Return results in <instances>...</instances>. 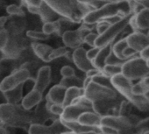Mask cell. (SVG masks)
<instances>
[{
	"instance_id": "37",
	"label": "cell",
	"mask_w": 149,
	"mask_h": 134,
	"mask_svg": "<svg viewBox=\"0 0 149 134\" xmlns=\"http://www.w3.org/2000/svg\"><path fill=\"white\" fill-rule=\"evenodd\" d=\"M61 75L63 78L65 77H71L76 76V73H74V69L72 68L71 66H63L61 69Z\"/></svg>"
},
{
	"instance_id": "25",
	"label": "cell",
	"mask_w": 149,
	"mask_h": 134,
	"mask_svg": "<svg viewBox=\"0 0 149 134\" xmlns=\"http://www.w3.org/2000/svg\"><path fill=\"white\" fill-rule=\"evenodd\" d=\"M133 94L137 96H144L146 93L149 92V76L139 80L137 83L132 85Z\"/></svg>"
},
{
	"instance_id": "43",
	"label": "cell",
	"mask_w": 149,
	"mask_h": 134,
	"mask_svg": "<svg viewBox=\"0 0 149 134\" xmlns=\"http://www.w3.org/2000/svg\"><path fill=\"white\" fill-rule=\"evenodd\" d=\"M26 3L27 6H35V7H40L41 4L44 2V0H24Z\"/></svg>"
},
{
	"instance_id": "49",
	"label": "cell",
	"mask_w": 149,
	"mask_h": 134,
	"mask_svg": "<svg viewBox=\"0 0 149 134\" xmlns=\"http://www.w3.org/2000/svg\"><path fill=\"white\" fill-rule=\"evenodd\" d=\"M27 10L29 11V12L33 13V14H39V7H35V6H27Z\"/></svg>"
},
{
	"instance_id": "12",
	"label": "cell",
	"mask_w": 149,
	"mask_h": 134,
	"mask_svg": "<svg viewBox=\"0 0 149 134\" xmlns=\"http://www.w3.org/2000/svg\"><path fill=\"white\" fill-rule=\"evenodd\" d=\"M125 40L127 46L139 54L149 47V35L146 33H132L125 37Z\"/></svg>"
},
{
	"instance_id": "2",
	"label": "cell",
	"mask_w": 149,
	"mask_h": 134,
	"mask_svg": "<svg viewBox=\"0 0 149 134\" xmlns=\"http://www.w3.org/2000/svg\"><path fill=\"white\" fill-rule=\"evenodd\" d=\"M111 82L114 90L132 106L143 112L149 111V103L145 96H137L133 94L132 81L129 80L122 74H118L111 77Z\"/></svg>"
},
{
	"instance_id": "27",
	"label": "cell",
	"mask_w": 149,
	"mask_h": 134,
	"mask_svg": "<svg viewBox=\"0 0 149 134\" xmlns=\"http://www.w3.org/2000/svg\"><path fill=\"white\" fill-rule=\"evenodd\" d=\"M60 31H61L60 19L45 22L42 26V32L48 36H50L54 33H59Z\"/></svg>"
},
{
	"instance_id": "26",
	"label": "cell",
	"mask_w": 149,
	"mask_h": 134,
	"mask_svg": "<svg viewBox=\"0 0 149 134\" xmlns=\"http://www.w3.org/2000/svg\"><path fill=\"white\" fill-rule=\"evenodd\" d=\"M65 89L68 88H73V87H77V88H83L84 89V80L77 77L76 76H71V77H65L62 78L59 83Z\"/></svg>"
},
{
	"instance_id": "40",
	"label": "cell",
	"mask_w": 149,
	"mask_h": 134,
	"mask_svg": "<svg viewBox=\"0 0 149 134\" xmlns=\"http://www.w3.org/2000/svg\"><path fill=\"white\" fill-rule=\"evenodd\" d=\"M110 26V24L105 21V20H103V21H100L98 23L96 24V30H97V35H100L102 34L103 33L105 32V30Z\"/></svg>"
},
{
	"instance_id": "16",
	"label": "cell",
	"mask_w": 149,
	"mask_h": 134,
	"mask_svg": "<svg viewBox=\"0 0 149 134\" xmlns=\"http://www.w3.org/2000/svg\"><path fill=\"white\" fill-rule=\"evenodd\" d=\"M101 116L95 111H86L80 115L77 122L84 126L91 127H99L101 122Z\"/></svg>"
},
{
	"instance_id": "29",
	"label": "cell",
	"mask_w": 149,
	"mask_h": 134,
	"mask_svg": "<svg viewBox=\"0 0 149 134\" xmlns=\"http://www.w3.org/2000/svg\"><path fill=\"white\" fill-rule=\"evenodd\" d=\"M113 1H118V0H77V2L81 6H91L93 9H97L103 5Z\"/></svg>"
},
{
	"instance_id": "21",
	"label": "cell",
	"mask_w": 149,
	"mask_h": 134,
	"mask_svg": "<svg viewBox=\"0 0 149 134\" xmlns=\"http://www.w3.org/2000/svg\"><path fill=\"white\" fill-rule=\"evenodd\" d=\"M3 95L8 103L17 104L23 99V84L16 87L13 90L3 93Z\"/></svg>"
},
{
	"instance_id": "5",
	"label": "cell",
	"mask_w": 149,
	"mask_h": 134,
	"mask_svg": "<svg viewBox=\"0 0 149 134\" xmlns=\"http://www.w3.org/2000/svg\"><path fill=\"white\" fill-rule=\"evenodd\" d=\"M121 74L131 81L141 80L149 76V67L146 60L136 55L125 61Z\"/></svg>"
},
{
	"instance_id": "11",
	"label": "cell",
	"mask_w": 149,
	"mask_h": 134,
	"mask_svg": "<svg viewBox=\"0 0 149 134\" xmlns=\"http://www.w3.org/2000/svg\"><path fill=\"white\" fill-rule=\"evenodd\" d=\"M70 131L61 121L57 119L50 125L41 124H32L29 127V134H62Z\"/></svg>"
},
{
	"instance_id": "4",
	"label": "cell",
	"mask_w": 149,
	"mask_h": 134,
	"mask_svg": "<svg viewBox=\"0 0 149 134\" xmlns=\"http://www.w3.org/2000/svg\"><path fill=\"white\" fill-rule=\"evenodd\" d=\"M21 105L3 103L0 104V121L10 125H24L33 119L31 112Z\"/></svg>"
},
{
	"instance_id": "28",
	"label": "cell",
	"mask_w": 149,
	"mask_h": 134,
	"mask_svg": "<svg viewBox=\"0 0 149 134\" xmlns=\"http://www.w3.org/2000/svg\"><path fill=\"white\" fill-rule=\"evenodd\" d=\"M122 72V65H108L106 64L102 70V74L108 77H112L116 75L121 74Z\"/></svg>"
},
{
	"instance_id": "51",
	"label": "cell",
	"mask_w": 149,
	"mask_h": 134,
	"mask_svg": "<svg viewBox=\"0 0 149 134\" xmlns=\"http://www.w3.org/2000/svg\"><path fill=\"white\" fill-rule=\"evenodd\" d=\"M81 134H102L101 132H96V131H90V132H85V133H81Z\"/></svg>"
},
{
	"instance_id": "52",
	"label": "cell",
	"mask_w": 149,
	"mask_h": 134,
	"mask_svg": "<svg viewBox=\"0 0 149 134\" xmlns=\"http://www.w3.org/2000/svg\"><path fill=\"white\" fill-rule=\"evenodd\" d=\"M146 62H147V65H148V67H149V59L146 60Z\"/></svg>"
},
{
	"instance_id": "47",
	"label": "cell",
	"mask_w": 149,
	"mask_h": 134,
	"mask_svg": "<svg viewBox=\"0 0 149 134\" xmlns=\"http://www.w3.org/2000/svg\"><path fill=\"white\" fill-rule=\"evenodd\" d=\"M139 56L141 58H143L144 60H148L149 59V47H147L146 48H145L140 53H139Z\"/></svg>"
},
{
	"instance_id": "46",
	"label": "cell",
	"mask_w": 149,
	"mask_h": 134,
	"mask_svg": "<svg viewBox=\"0 0 149 134\" xmlns=\"http://www.w3.org/2000/svg\"><path fill=\"white\" fill-rule=\"evenodd\" d=\"M132 1L144 6L145 8H149V0H132Z\"/></svg>"
},
{
	"instance_id": "42",
	"label": "cell",
	"mask_w": 149,
	"mask_h": 134,
	"mask_svg": "<svg viewBox=\"0 0 149 134\" xmlns=\"http://www.w3.org/2000/svg\"><path fill=\"white\" fill-rule=\"evenodd\" d=\"M99 130L102 134H118V131H117L111 127H109V126L100 125Z\"/></svg>"
},
{
	"instance_id": "15",
	"label": "cell",
	"mask_w": 149,
	"mask_h": 134,
	"mask_svg": "<svg viewBox=\"0 0 149 134\" xmlns=\"http://www.w3.org/2000/svg\"><path fill=\"white\" fill-rule=\"evenodd\" d=\"M42 100V93L33 89L30 90L25 97H23V99L21 101V106L26 110H30L33 107L37 106Z\"/></svg>"
},
{
	"instance_id": "33",
	"label": "cell",
	"mask_w": 149,
	"mask_h": 134,
	"mask_svg": "<svg viewBox=\"0 0 149 134\" xmlns=\"http://www.w3.org/2000/svg\"><path fill=\"white\" fill-rule=\"evenodd\" d=\"M26 36L28 38H31L33 40H46L47 39H49L50 36L45 34L42 31L39 32V31H34V30H29L26 32Z\"/></svg>"
},
{
	"instance_id": "13",
	"label": "cell",
	"mask_w": 149,
	"mask_h": 134,
	"mask_svg": "<svg viewBox=\"0 0 149 134\" xmlns=\"http://www.w3.org/2000/svg\"><path fill=\"white\" fill-rule=\"evenodd\" d=\"M72 60L74 65L77 66V68L84 73L90 69H95L92 65V62L86 56V50L82 47H79L74 50L72 53Z\"/></svg>"
},
{
	"instance_id": "19",
	"label": "cell",
	"mask_w": 149,
	"mask_h": 134,
	"mask_svg": "<svg viewBox=\"0 0 149 134\" xmlns=\"http://www.w3.org/2000/svg\"><path fill=\"white\" fill-rule=\"evenodd\" d=\"M31 47L33 51V53H35V55L40 59L41 60H43L44 62H49V54L51 53L53 48L46 44H42V43H39V42H32L31 44Z\"/></svg>"
},
{
	"instance_id": "7",
	"label": "cell",
	"mask_w": 149,
	"mask_h": 134,
	"mask_svg": "<svg viewBox=\"0 0 149 134\" xmlns=\"http://www.w3.org/2000/svg\"><path fill=\"white\" fill-rule=\"evenodd\" d=\"M84 90V96L92 103L103 100L114 99L120 96L114 89L101 86L94 82H91Z\"/></svg>"
},
{
	"instance_id": "50",
	"label": "cell",
	"mask_w": 149,
	"mask_h": 134,
	"mask_svg": "<svg viewBox=\"0 0 149 134\" xmlns=\"http://www.w3.org/2000/svg\"><path fill=\"white\" fill-rule=\"evenodd\" d=\"M0 134H6V129L0 124Z\"/></svg>"
},
{
	"instance_id": "8",
	"label": "cell",
	"mask_w": 149,
	"mask_h": 134,
	"mask_svg": "<svg viewBox=\"0 0 149 134\" xmlns=\"http://www.w3.org/2000/svg\"><path fill=\"white\" fill-rule=\"evenodd\" d=\"M139 120L140 119L137 116L132 114H130L127 117L119 115H110L101 117L100 125L109 126L119 131L135 126Z\"/></svg>"
},
{
	"instance_id": "38",
	"label": "cell",
	"mask_w": 149,
	"mask_h": 134,
	"mask_svg": "<svg viewBox=\"0 0 149 134\" xmlns=\"http://www.w3.org/2000/svg\"><path fill=\"white\" fill-rule=\"evenodd\" d=\"M64 110V107L61 104H56V103H51L48 107V110L54 114V115H57L59 117H61V115L62 114Z\"/></svg>"
},
{
	"instance_id": "20",
	"label": "cell",
	"mask_w": 149,
	"mask_h": 134,
	"mask_svg": "<svg viewBox=\"0 0 149 134\" xmlns=\"http://www.w3.org/2000/svg\"><path fill=\"white\" fill-rule=\"evenodd\" d=\"M112 45V44H111ZM111 45L105 46L104 47H101L97 55L96 58L92 60V65L95 69L99 70L102 73V70L104 69V67L105 66L106 59L109 56V54L111 53Z\"/></svg>"
},
{
	"instance_id": "10",
	"label": "cell",
	"mask_w": 149,
	"mask_h": 134,
	"mask_svg": "<svg viewBox=\"0 0 149 134\" xmlns=\"http://www.w3.org/2000/svg\"><path fill=\"white\" fill-rule=\"evenodd\" d=\"M91 32V29L86 26H83L77 30H67L61 35L62 41L66 47L76 49L84 43V36Z\"/></svg>"
},
{
	"instance_id": "9",
	"label": "cell",
	"mask_w": 149,
	"mask_h": 134,
	"mask_svg": "<svg viewBox=\"0 0 149 134\" xmlns=\"http://www.w3.org/2000/svg\"><path fill=\"white\" fill-rule=\"evenodd\" d=\"M29 79L30 71L27 69L21 68L20 69L16 70L15 72L3 79V81L0 83V91L5 93L6 91L13 90L16 87L24 84Z\"/></svg>"
},
{
	"instance_id": "44",
	"label": "cell",
	"mask_w": 149,
	"mask_h": 134,
	"mask_svg": "<svg viewBox=\"0 0 149 134\" xmlns=\"http://www.w3.org/2000/svg\"><path fill=\"white\" fill-rule=\"evenodd\" d=\"M101 72L99 70H97V69H90L89 71H87L85 74H86V77H89V78H93L94 76H97L98 74H100Z\"/></svg>"
},
{
	"instance_id": "34",
	"label": "cell",
	"mask_w": 149,
	"mask_h": 134,
	"mask_svg": "<svg viewBox=\"0 0 149 134\" xmlns=\"http://www.w3.org/2000/svg\"><path fill=\"white\" fill-rule=\"evenodd\" d=\"M68 53V50L66 47H58L56 49H53L52 50L51 53L49 54V60L51 61L53 60H55V59L66 56Z\"/></svg>"
},
{
	"instance_id": "31",
	"label": "cell",
	"mask_w": 149,
	"mask_h": 134,
	"mask_svg": "<svg viewBox=\"0 0 149 134\" xmlns=\"http://www.w3.org/2000/svg\"><path fill=\"white\" fill-rule=\"evenodd\" d=\"M136 134H144L149 131V117L144 119H140L134 126Z\"/></svg>"
},
{
	"instance_id": "24",
	"label": "cell",
	"mask_w": 149,
	"mask_h": 134,
	"mask_svg": "<svg viewBox=\"0 0 149 134\" xmlns=\"http://www.w3.org/2000/svg\"><path fill=\"white\" fill-rule=\"evenodd\" d=\"M38 15H40L45 22H48V21H53V19L56 17L57 13L48 5L43 2L41 6L39 7Z\"/></svg>"
},
{
	"instance_id": "53",
	"label": "cell",
	"mask_w": 149,
	"mask_h": 134,
	"mask_svg": "<svg viewBox=\"0 0 149 134\" xmlns=\"http://www.w3.org/2000/svg\"><path fill=\"white\" fill-rule=\"evenodd\" d=\"M144 134H149V131H148V132H146V133H144Z\"/></svg>"
},
{
	"instance_id": "23",
	"label": "cell",
	"mask_w": 149,
	"mask_h": 134,
	"mask_svg": "<svg viewBox=\"0 0 149 134\" xmlns=\"http://www.w3.org/2000/svg\"><path fill=\"white\" fill-rule=\"evenodd\" d=\"M127 43H126V40H125V37L116 41L114 44L111 45V52L113 53V54L118 57V59L124 60V61H126L125 56H124V52H125V49L127 47Z\"/></svg>"
},
{
	"instance_id": "17",
	"label": "cell",
	"mask_w": 149,
	"mask_h": 134,
	"mask_svg": "<svg viewBox=\"0 0 149 134\" xmlns=\"http://www.w3.org/2000/svg\"><path fill=\"white\" fill-rule=\"evenodd\" d=\"M136 25L142 33L149 35V8H144L134 15Z\"/></svg>"
},
{
	"instance_id": "48",
	"label": "cell",
	"mask_w": 149,
	"mask_h": 134,
	"mask_svg": "<svg viewBox=\"0 0 149 134\" xmlns=\"http://www.w3.org/2000/svg\"><path fill=\"white\" fill-rule=\"evenodd\" d=\"M7 20H8V17H6V16L0 17V30L5 29V26H6Z\"/></svg>"
},
{
	"instance_id": "6",
	"label": "cell",
	"mask_w": 149,
	"mask_h": 134,
	"mask_svg": "<svg viewBox=\"0 0 149 134\" xmlns=\"http://www.w3.org/2000/svg\"><path fill=\"white\" fill-rule=\"evenodd\" d=\"M132 15L133 13H130L123 17L119 21L110 25V26L105 30L104 33L97 36L95 41V47L101 48L105 46L111 45L113 41L117 39V37L126 29L129 24V20Z\"/></svg>"
},
{
	"instance_id": "14",
	"label": "cell",
	"mask_w": 149,
	"mask_h": 134,
	"mask_svg": "<svg viewBox=\"0 0 149 134\" xmlns=\"http://www.w3.org/2000/svg\"><path fill=\"white\" fill-rule=\"evenodd\" d=\"M51 82V68L49 66H43L39 69L36 80L33 84L34 90L43 93Z\"/></svg>"
},
{
	"instance_id": "36",
	"label": "cell",
	"mask_w": 149,
	"mask_h": 134,
	"mask_svg": "<svg viewBox=\"0 0 149 134\" xmlns=\"http://www.w3.org/2000/svg\"><path fill=\"white\" fill-rule=\"evenodd\" d=\"M97 36H98L97 33H93V32H91V33H87V34L84 36V42L86 43L88 46L93 47H95V41H96Z\"/></svg>"
},
{
	"instance_id": "41",
	"label": "cell",
	"mask_w": 149,
	"mask_h": 134,
	"mask_svg": "<svg viewBox=\"0 0 149 134\" xmlns=\"http://www.w3.org/2000/svg\"><path fill=\"white\" fill-rule=\"evenodd\" d=\"M100 50V47H91V49H89L88 51H86V56L87 58L92 62V60L96 58V56L97 55L98 52Z\"/></svg>"
},
{
	"instance_id": "39",
	"label": "cell",
	"mask_w": 149,
	"mask_h": 134,
	"mask_svg": "<svg viewBox=\"0 0 149 134\" xmlns=\"http://www.w3.org/2000/svg\"><path fill=\"white\" fill-rule=\"evenodd\" d=\"M124 63H125L124 60H122L118 59V57H116V56L113 54V53L111 52V53L109 54V56L107 57V59H106L105 65H106V64H108V65H123Z\"/></svg>"
},
{
	"instance_id": "32",
	"label": "cell",
	"mask_w": 149,
	"mask_h": 134,
	"mask_svg": "<svg viewBox=\"0 0 149 134\" xmlns=\"http://www.w3.org/2000/svg\"><path fill=\"white\" fill-rule=\"evenodd\" d=\"M6 12L10 16H15V17H19V18H22L25 16V12L22 10V8L15 4L8 6L6 7Z\"/></svg>"
},
{
	"instance_id": "22",
	"label": "cell",
	"mask_w": 149,
	"mask_h": 134,
	"mask_svg": "<svg viewBox=\"0 0 149 134\" xmlns=\"http://www.w3.org/2000/svg\"><path fill=\"white\" fill-rule=\"evenodd\" d=\"M84 90L83 88H77V87H73V88H68L66 90V93H65V97H64V100H63V103L62 106L66 107L68 105L72 104V103L76 100L77 97L84 96Z\"/></svg>"
},
{
	"instance_id": "3",
	"label": "cell",
	"mask_w": 149,
	"mask_h": 134,
	"mask_svg": "<svg viewBox=\"0 0 149 134\" xmlns=\"http://www.w3.org/2000/svg\"><path fill=\"white\" fill-rule=\"evenodd\" d=\"M44 2L56 13L74 22L83 19L84 16L91 11L89 9L91 6H81L77 0H44Z\"/></svg>"
},
{
	"instance_id": "30",
	"label": "cell",
	"mask_w": 149,
	"mask_h": 134,
	"mask_svg": "<svg viewBox=\"0 0 149 134\" xmlns=\"http://www.w3.org/2000/svg\"><path fill=\"white\" fill-rule=\"evenodd\" d=\"M92 82L101 85V86H104V87H107V88H111V89H114L112 84H111V78L104 76V74L100 73L98 74L97 76H94L92 79H91Z\"/></svg>"
},
{
	"instance_id": "35",
	"label": "cell",
	"mask_w": 149,
	"mask_h": 134,
	"mask_svg": "<svg viewBox=\"0 0 149 134\" xmlns=\"http://www.w3.org/2000/svg\"><path fill=\"white\" fill-rule=\"evenodd\" d=\"M9 41V34L6 29L0 30V52L6 49Z\"/></svg>"
},
{
	"instance_id": "18",
	"label": "cell",
	"mask_w": 149,
	"mask_h": 134,
	"mask_svg": "<svg viewBox=\"0 0 149 134\" xmlns=\"http://www.w3.org/2000/svg\"><path fill=\"white\" fill-rule=\"evenodd\" d=\"M66 90L67 89H65L64 87H62L60 84L53 86L47 93V101L50 102L51 103H56V104L62 105Z\"/></svg>"
},
{
	"instance_id": "1",
	"label": "cell",
	"mask_w": 149,
	"mask_h": 134,
	"mask_svg": "<svg viewBox=\"0 0 149 134\" xmlns=\"http://www.w3.org/2000/svg\"><path fill=\"white\" fill-rule=\"evenodd\" d=\"M132 12L128 0H118L110 3H106L102 6L91 10L86 13L83 21L85 25H96L97 23L106 20L114 16L125 17Z\"/></svg>"
},
{
	"instance_id": "45",
	"label": "cell",
	"mask_w": 149,
	"mask_h": 134,
	"mask_svg": "<svg viewBox=\"0 0 149 134\" xmlns=\"http://www.w3.org/2000/svg\"><path fill=\"white\" fill-rule=\"evenodd\" d=\"M118 134H136L135 128L133 126V127H130V128H127V129L119 131H118Z\"/></svg>"
}]
</instances>
